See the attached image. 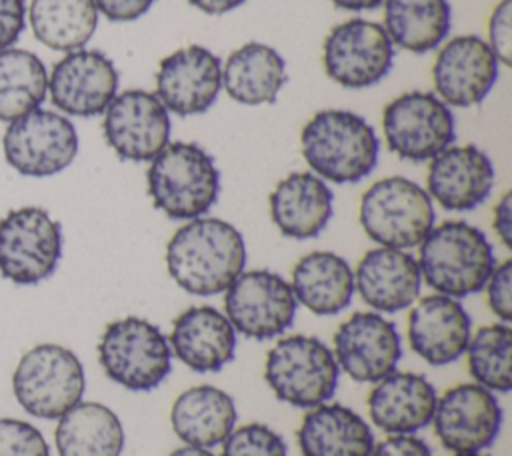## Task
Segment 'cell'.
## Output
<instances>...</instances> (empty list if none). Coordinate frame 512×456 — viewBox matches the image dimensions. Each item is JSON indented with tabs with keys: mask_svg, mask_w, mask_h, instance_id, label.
Instances as JSON below:
<instances>
[{
	"mask_svg": "<svg viewBox=\"0 0 512 456\" xmlns=\"http://www.w3.org/2000/svg\"><path fill=\"white\" fill-rule=\"evenodd\" d=\"M246 266L242 232L214 216L184 222L166 244L170 278L192 296L222 294Z\"/></svg>",
	"mask_w": 512,
	"mask_h": 456,
	"instance_id": "cell-1",
	"label": "cell"
},
{
	"mask_svg": "<svg viewBox=\"0 0 512 456\" xmlns=\"http://www.w3.org/2000/svg\"><path fill=\"white\" fill-rule=\"evenodd\" d=\"M300 150L310 172L326 182L356 184L378 162L380 140L370 122L342 108L316 112L300 132Z\"/></svg>",
	"mask_w": 512,
	"mask_h": 456,
	"instance_id": "cell-2",
	"label": "cell"
},
{
	"mask_svg": "<svg viewBox=\"0 0 512 456\" xmlns=\"http://www.w3.org/2000/svg\"><path fill=\"white\" fill-rule=\"evenodd\" d=\"M416 260L422 282L436 294L458 300L480 292L496 266L486 234L464 220L434 224L420 242Z\"/></svg>",
	"mask_w": 512,
	"mask_h": 456,
	"instance_id": "cell-3",
	"label": "cell"
},
{
	"mask_svg": "<svg viewBox=\"0 0 512 456\" xmlns=\"http://www.w3.org/2000/svg\"><path fill=\"white\" fill-rule=\"evenodd\" d=\"M148 194L156 210L172 220L206 216L220 194L214 158L196 142H168L146 172Z\"/></svg>",
	"mask_w": 512,
	"mask_h": 456,
	"instance_id": "cell-4",
	"label": "cell"
},
{
	"mask_svg": "<svg viewBox=\"0 0 512 456\" xmlns=\"http://www.w3.org/2000/svg\"><path fill=\"white\" fill-rule=\"evenodd\" d=\"M358 220L378 246L410 250L432 230L436 212L426 188L404 176H386L362 194Z\"/></svg>",
	"mask_w": 512,
	"mask_h": 456,
	"instance_id": "cell-5",
	"label": "cell"
},
{
	"mask_svg": "<svg viewBox=\"0 0 512 456\" xmlns=\"http://www.w3.org/2000/svg\"><path fill=\"white\" fill-rule=\"evenodd\" d=\"M264 380L280 402L308 410L330 402L338 388L340 368L326 342L316 336L292 334L268 350Z\"/></svg>",
	"mask_w": 512,
	"mask_h": 456,
	"instance_id": "cell-6",
	"label": "cell"
},
{
	"mask_svg": "<svg viewBox=\"0 0 512 456\" xmlns=\"http://www.w3.org/2000/svg\"><path fill=\"white\" fill-rule=\"evenodd\" d=\"M98 360L104 374L130 392L158 388L172 370L168 336L140 316H124L104 328Z\"/></svg>",
	"mask_w": 512,
	"mask_h": 456,
	"instance_id": "cell-7",
	"label": "cell"
},
{
	"mask_svg": "<svg viewBox=\"0 0 512 456\" xmlns=\"http://www.w3.org/2000/svg\"><path fill=\"white\" fill-rule=\"evenodd\" d=\"M12 390L30 416L58 420L84 396V366L66 346L36 344L20 358L12 376Z\"/></svg>",
	"mask_w": 512,
	"mask_h": 456,
	"instance_id": "cell-8",
	"label": "cell"
},
{
	"mask_svg": "<svg viewBox=\"0 0 512 456\" xmlns=\"http://www.w3.org/2000/svg\"><path fill=\"white\" fill-rule=\"evenodd\" d=\"M62 226L40 206H20L0 218V274L32 286L48 280L62 258Z\"/></svg>",
	"mask_w": 512,
	"mask_h": 456,
	"instance_id": "cell-9",
	"label": "cell"
},
{
	"mask_svg": "<svg viewBox=\"0 0 512 456\" xmlns=\"http://www.w3.org/2000/svg\"><path fill=\"white\" fill-rule=\"evenodd\" d=\"M224 294V314L236 334L272 340L284 334L298 310L290 282L272 270H242Z\"/></svg>",
	"mask_w": 512,
	"mask_h": 456,
	"instance_id": "cell-10",
	"label": "cell"
},
{
	"mask_svg": "<svg viewBox=\"0 0 512 456\" xmlns=\"http://www.w3.org/2000/svg\"><path fill=\"white\" fill-rule=\"evenodd\" d=\"M78 146V132L70 118L44 108L8 122L2 140L6 162L30 178H46L66 170L74 162Z\"/></svg>",
	"mask_w": 512,
	"mask_h": 456,
	"instance_id": "cell-11",
	"label": "cell"
},
{
	"mask_svg": "<svg viewBox=\"0 0 512 456\" xmlns=\"http://www.w3.org/2000/svg\"><path fill=\"white\" fill-rule=\"evenodd\" d=\"M382 130L390 152L402 160L424 162L454 142V114L436 94L410 90L382 110Z\"/></svg>",
	"mask_w": 512,
	"mask_h": 456,
	"instance_id": "cell-12",
	"label": "cell"
},
{
	"mask_svg": "<svg viewBox=\"0 0 512 456\" xmlns=\"http://www.w3.org/2000/svg\"><path fill=\"white\" fill-rule=\"evenodd\" d=\"M322 64L336 84L362 90L388 76L394 64V44L382 24L350 18L324 38Z\"/></svg>",
	"mask_w": 512,
	"mask_h": 456,
	"instance_id": "cell-13",
	"label": "cell"
},
{
	"mask_svg": "<svg viewBox=\"0 0 512 456\" xmlns=\"http://www.w3.org/2000/svg\"><path fill=\"white\" fill-rule=\"evenodd\" d=\"M502 420V406L494 392L476 382H462L438 396L430 424L446 450L466 454L492 446Z\"/></svg>",
	"mask_w": 512,
	"mask_h": 456,
	"instance_id": "cell-14",
	"label": "cell"
},
{
	"mask_svg": "<svg viewBox=\"0 0 512 456\" xmlns=\"http://www.w3.org/2000/svg\"><path fill=\"white\" fill-rule=\"evenodd\" d=\"M170 128V112L154 92L140 88L116 94L102 120L106 144L128 162H150L170 142Z\"/></svg>",
	"mask_w": 512,
	"mask_h": 456,
	"instance_id": "cell-15",
	"label": "cell"
},
{
	"mask_svg": "<svg viewBox=\"0 0 512 456\" xmlns=\"http://www.w3.org/2000/svg\"><path fill=\"white\" fill-rule=\"evenodd\" d=\"M334 358L340 372L362 384H374L398 368L402 336L380 312H354L334 332Z\"/></svg>",
	"mask_w": 512,
	"mask_h": 456,
	"instance_id": "cell-16",
	"label": "cell"
},
{
	"mask_svg": "<svg viewBox=\"0 0 512 456\" xmlns=\"http://www.w3.org/2000/svg\"><path fill=\"white\" fill-rule=\"evenodd\" d=\"M120 76L114 62L100 50L66 52L48 74V94L64 116L92 118L104 114L118 94Z\"/></svg>",
	"mask_w": 512,
	"mask_h": 456,
	"instance_id": "cell-17",
	"label": "cell"
},
{
	"mask_svg": "<svg viewBox=\"0 0 512 456\" xmlns=\"http://www.w3.org/2000/svg\"><path fill=\"white\" fill-rule=\"evenodd\" d=\"M498 74L500 62L484 38L454 36L440 44L432 64L434 94L448 106L470 108L490 94Z\"/></svg>",
	"mask_w": 512,
	"mask_h": 456,
	"instance_id": "cell-18",
	"label": "cell"
},
{
	"mask_svg": "<svg viewBox=\"0 0 512 456\" xmlns=\"http://www.w3.org/2000/svg\"><path fill=\"white\" fill-rule=\"evenodd\" d=\"M220 90L222 60L206 46H182L158 64L154 94L176 116L204 114Z\"/></svg>",
	"mask_w": 512,
	"mask_h": 456,
	"instance_id": "cell-19",
	"label": "cell"
},
{
	"mask_svg": "<svg viewBox=\"0 0 512 456\" xmlns=\"http://www.w3.org/2000/svg\"><path fill=\"white\" fill-rule=\"evenodd\" d=\"M494 178V164L484 150L474 144H450L430 158L426 192L444 210L468 212L490 196Z\"/></svg>",
	"mask_w": 512,
	"mask_h": 456,
	"instance_id": "cell-20",
	"label": "cell"
},
{
	"mask_svg": "<svg viewBox=\"0 0 512 456\" xmlns=\"http://www.w3.org/2000/svg\"><path fill=\"white\" fill-rule=\"evenodd\" d=\"M472 334V320L458 298L430 294L416 300L408 314L410 348L432 366L460 360Z\"/></svg>",
	"mask_w": 512,
	"mask_h": 456,
	"instance_id": "cell-21",
	"label": "cell"
},
{
	"mask_svg": "<svg viewBox=\"0 0 512 456\" xmlns=\"http://www.w3.org/2000/svg\"><path fill=\"white\" fill-rule=\"evenodd\" d=\"M354 288L374 312L406 310L418 300L422 288L418 260L408 250L372 248L354 268Z\"/></svg>",
	"mask_w": 512,
	"mask_h": 456,
	"instance_id": "cell-22",
	"label": "cell"
},
{
	"mask_svg": "<svg viewBox=\"0 0 512 456\" xmlns=\"http://www.w3.org/2000/svg\"><path fill=\"white\" fill-rule=\"evenodd\" d=\"M168 344L178 362L194 372L208 374L234 360L238 338L222 310L190 306L174 318Z\"/></svg>",
	"mask_w": 512,
	"mask_h": 456,
	"instance_id": "cell-23",
	"label": "cell"
},
{
	"mask_svg": "<svg viewBox=\"0 0 512 456\" xmlns=\"http://www.w3.org/2000/svg\"><path fill=\"white\" fill-rule=\"evenodd\" d=\"M434 384L418 372L394 370L368 392L370 422L386 434H416L432 422L436 408Z\"/></svg>",
	"mask_w": 512,
	"mask_h": 456,
	"instance_id": "cell-24",
	"label": "cell"
},
{
	"mask_svg": "<svg viewBox=\"0 0 512 456\" xmlns=\"http://www.w3.org/2000/svg\"><path fill=\"white\" fill-rule=\"evenodd\" d=\"M270 220L292 240L316 238L334 214V192L314 172H290L268 198Z\"/></svg>",
	"mask_w": 512,
	"mask_h": 456,
	"instance_id": "cell-25",
	"label": "cell"
},
{
	"mask_svg": "<svg viewBox=\"0 0 512 456\" xmlns=\"http://www.w3.org/2000/svg\"><path fill=\"white\" fill-rule=\"evenodd\" d=\"M296 440L302 456H370L376 444L370 424L338 402L308 408Z\"/></svg>",
	"mask_w": 512,
	"mask_h": 456,
	"instance_id": "cell-26",
	"label": "cell"
},
{
	"mask_svg": "<svg viewBox=\"0 0 512 456\" xmlns=\"http://www.w3.org/2000/svg\"><path fill=\"white\" fill-rule=\"evenodd\" d=\"M288 282L296 302L316 316L344 312L356 294L350 262L330 250L304 254L294 264Z\"/></svg>",
	"mask_w": 512,
	"mask_h": 456,
	"instance_id": "cell-27",
	"label": "cell"
},
{
	"mask_svg": "<svg viewBox=\"0 0 512 456\" xmlns=\"http://www.w3.org/2000/svg\"><path fill=\"white\" fill-rule=\"evenodd\" d=\"M238 422L234 398L218 386L198 384L180 392L170 408L174 434L186 446L214 448Z\"/></svg>",
	"mask_w": 512,
	"mask_h": 456,
	"instance_id": "cell-28",
	"label": "cell"
},
{
	"mask_svg": "<svg viewBox=\"0 0 512 456\" xmlns=\"http://www.w3.org/2000/svg\"><path fill=\"white\" fill-rule=\"evenodd\" d=\"M288 82L284 58L264 42H246L222 64V88L244 106L272 104Z\"/></svg>",
	"mask_w": 512,
	"mask_h": 456,
	"instance_id": "cell-29",
	"label": "cell"
},
{
	"mask_svg": "<svg viewBox=\"0 0 512 456\" xmlns=\"http://www.w3.org/2000/svg\"><path fill=\"white\" fill-rule=\"evenodd\" d=\"M54 442L58 456H120L126 436L112 408L80 400L58 418Z\"/></svg>",
	"mask_w": 512,
	"mask_h": 456,
	"instance_id": "cell-30",
	"label": "cell"
},
{
	"mask_svg": "<svg viewBox=\"0 0 512 456\" xmlns=\"http://www.w3.org/2000/svg\"><path fill=\"white\" fill-rule=\"evenodd\" d=\"M452 10L448 0H384V24L390 42L412 54L436 50L448 36Z\"/></svg>",
	"mask_w": 512,
	"mask_h": 456,
	"instance_id": "cell-31",
	"label": "cell"
},
{
	"mask_svg": "<svg viewBox=\"0 0 512 456\" xmlns=\"http://www.w3.org/2000/svg\"><path fill=\"white\" fill-rule=\"evenodd\" d=\"M98 16L94 0H32L26 12L34 38L64 54L90 42L98 28Z\"/></svg>",
	"mask_w": 512,
	"mask_h": 456,
	"instance_id": "cell-32",
	"label": "cell"
},
{
	"mask_svg": "<svg viewBox=\"0 0 512 456\" xmlns=\"http://www.w3.org/2000/svg\"><path fill=\"white\" fill-rule=\"evenodd\" d=\"M48 94V70L30 50H0V120L12 122L44 102Z\"/></svg>",
	"mask_w": 512,
	"mask_h": 456,
	"instance_id": "cell-33",
	"label": "cell"
},
{
	"mask_svg": "<svg viewBox=\"0 0 512 456\" xmlns=\"http://www.w3.org/2000/svg\"><path fill=\"white\" fill-rule=\"evenodd\" d=\"M466 362L472 382L490 392L506 394L512 388V328L504 322L480 326L470 334Z\"/></svg>",
	"mask_w": 512,
	"mask_h": 456,
	"instance_id": "cell-34",
	"label": "cell"
},
{
	"mask_svg": "<svg viewBox=\"0 0 512 456\" xmlns=\"http://www.w3.org/2000/svg\"><path fill=\"white\" fill-rule=\"evenodd\" d=\"M220 456H288L284 438L262 422L234 426L222 442Z\"/></svg>",
	"mask_w": 512,
	"mask_h": 456,
	"instance_id": "cell-35",
	"label": "cell"
},
{
	"mask_svg": "<svg viewBox=\"0 0 512 456\" xmlns=\"http://www.w3.org/2000/svg\"><path fill=\"white\" fill-rule=\"evenodd\" d=\"M0 456H50L44 434L20 418H0Z\"/></svg>",
	"mask_w": 512,
	"mask_h": 456,
	"instance_id": "cell-36",
	"label": "cell"
},
{
	"mask_svg": "<svg viewBox=\"0 0 512 456\" xmlns=\"http://www.w3.org/2000/svg\"><path fill=\"white\" fill-rule=\"evenodd\" d=\"M490 312L498 322H512V260H504L494 266L484 288Z\"/></svg>",
	"mask_w": 512,
	"mask_h": 456,
	"instance_id": "cell-37",
	"label": "cell"
},
{
	"mask_svg": "<svg viewBox=\"0 0 512 456\" xmlns=\"http://www.w3.org/2000/svg\"><path fill=\"white\" fill-rule=\"evenodd\" d=\"M486 44L500 64H512V0H500L492 10Z\"/></svg>",
	"mask_w": 512,
	"mask_h": 456,
	"instance_id": "cell-38",
	"label": "cell"
},
{
	"mask_svg": "<svg viewBox=\"0 0 512 456\" xmlns=\"http://www.w3.org/2000/svg\"><path fill=\"white\" fill-rule=\"evenodd\" d=\"M26 2L0 0V50L12 48L26 28Z\"/></svg>",
	"mask_w": 512,
	"mask_h": 456,
	"instance_id": "cell-39",
	"label": "cell"
},
{
	"mask_svg": "<svg viewBox=\"0 0 512 456\" xmlns=\"http://www.w3.org/2000/svg\"><path fill=\"white\" fill-rule=\"evenodd\" d=\"M370 456H434L430 446L416 434H388L374 444Z\"/></svg>",
	"mask_w": 512,
	"mask_h": 456,
	"instance_id": "cell-40",
	"label": "cell"
},
{
	"mask_svg": "<svg viewBox=\"0 0 512 456\" xmlns=\"http://www.w3.org/2000/svg\"><path fill=\"white\" fill-rule=\"evenodd\" d=\"M98 14L112 22H132L144 16L154 0H94Z\"/></svg>",
	"mask_w": 512,
	"mask_h": 456,
	"instance_id": "cell-41",
	"label": "cell"
},
{
	"mask_svg": "<svg viewBox=\"0 0 512 456\" xmlns=\"http://www.w3.org/2000/svg\"><path fill=\"white\" fill-rule=\"evenodd\" d=\"M492 228L504 248H512V192L506 190L494 206Z\"/></svg>",
	"mask_w": 512,
	"mask_h": 456,
	"instance_id": "cell-42",
	"label": "cell"
},
{
	"mask_svg": "<svg viewBox=\"0 0 512 456\" xmlns=\"http://www.w3.org/2000/svg\"><path fill=\"white\" fill-rule=\"evenodd\" d=\"M188 2L194 8H198L200 12H204V14L218 16V14H226V12L234 10V8H238L246 0H188Z\"/></svg>",
	"mask_w": 512,
	"mask_h": 456,
	"instance_id": "cell-43",
	"label": "cell"
},
{
	"mask_svg": "<svg viewBox=\"0 0 512 456\" xmlns=\"http://www.w3.org/2000/svg\"><path fill=\"white\" fill-rule=\"evenodd\" d=\"M336 8L348 10V12H364V10H374L384 4V0H330Z\"/></svg>",
	"mask_w": 512,
	"mask_h": 456,
	"instance_id": "cell-44",
	"label": "cell"
},
{
	"mask_svg": "<svg viewBox=\"0 0 512 456\" xmlns=\"http://www.w3.org/2000/svg\"><path fill=\"white\" fill-rule=\"evenodd\" d=\"M168 456H216L210 448H198V446H180L172 450Z\"/></svg>",
	"mask_w": 512,
	"mask_h": 456,
	"instance_id": "cell-45",
	"label": "cell"
},
{
	"mask_svg": "<svg viewBox=\"0 0 512 456\" xmlns=\"http://www.w3.org/2000/svg\"><path fill=\"white\" fill-rule=\"evenodd\" d=\"M452 456H488V454H482V452H466V454H452Z\"/></svg>",
	"mask_w": 512,
	"mask_h": 456,
	"instance_id": "cell-46",
	"label": "cell"
}]
</instances>
